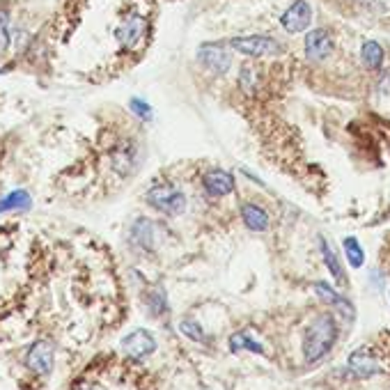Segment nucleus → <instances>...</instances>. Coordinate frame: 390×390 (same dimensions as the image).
Wrapping results in <instances>:
<instances>
[{"mask_svg": "<svg viewBox=\"0 0 390 390\" xmlns=\"http://www.w3.org/2000/svg\"><path fill=\"white\" fill-rule=\"evenodd\" d=\"M198 56H200V62L205 65L209 72H214L216 76H221L225 74L230 69V53L223 49L221 44H202L200 46V51H198Z\"/></svg>", "mask_w": 390, "mask_h": 390, "instance_id": "nucleus-10", "label": "nucleus"}, {"mask_svg": "<svg viewBox=\"0 0 390 390\" xmlns=\"http://www.w3.org/2000/svg\"><path fill=\"white\" fill-rule=\"evenodd\" d=\"M147 35V21L140 17V14H131V17L124 19L115 30V37L124 49H136L140 42Z\"/></svg>", "mask_w": 390, "mask_h": 390, "instance_id": "nucleus-5", "label": "nucleus"}, {"mask_svg": "<svg viewBox=\"0 0 390 390\" xmlns=\"http://www.w3.org/2000/svg\"><path fill=\"white\" fill-rule=\"evenodd\" d=\"M315 290H317V294L322 296L324 301H329L331 306H333L335 310H340L345 317H354V308H351V303H349L347 299H342V296H340L338 292H335L333 287H329L326 283H317Z\"/></svg>", "mask_w": 390, "mask_h": 390, "instance_id": "nucleus-15", "label": "nucleus"}, {"mask_svg": "<svg viewBox=\"0 0 390 390\" xmlns=\"http://www.w3.org/2000/svg\"><path fill=\"white\" fill-rule=\"evenodd\" d=\"M232 349H234V351H239V349H251V351H257V354H260L262 345H257V342L248 338L246 333H237V335H232Z\"/></svg>", "mask_w": 390, "mask_h": 390, "instance_id": "nucleus-20", "label": "nucleus"}, {"mask_svg": "<svg viewBox=\"0 0 390 390\" xmlns=\"http://www.w3.org/2000/svg\"><path fill=\"white\" fill-rule=\"evenodd\" d=\"M230 46L234 51H239L241 56L248 58H267V56H278L283 51L273 37L267 35H248V37H234L230 39Z\"/></svg>", "mask_w": 390, "mask_h": 390, "instance_id": "nucleus-4", "label": "nucleus"}, {"mask_svg": "<svg viewBox=\"0 0 390 390\" xmlns=\"http://www.w3.org/2000/svg\"><path fill=\"white\" fill-rule=\"evenodd\" d=\"M349 368L358 379L390 374V333L381 335L374 347H361L349 356Z\"/></svg>", "mask_w": 390, "mask_h": 390, "instance_id": "nucleus-2", "label": "nucleus"}, {"mask_svg": "<svg viewBox=\"0 0 390 390\" xmlns=\"http://www.w3.org/2000/svg\"><path fill=\"white\" fill-rule=\"evenodd\" d=\"M30 207H33V195L23 189H17V191H12L0 198V214L26 212V209H30Z\"/></svg>", "mask_w": 390, "mask_h": 390, "instance_id": "nucleus-13", "label": "nucleus"}, {"mask_svg": "<svg viewBox=\"0 0 390 390\" xmlns=\"http://www.w3.org/2000/svg\"><path fill=\"white\" fill-rule=\"evenodd\" d=\"M156 349V340L152 333H147L145 329H138L134 333H129L127 338L122 340V351L127 354L131 361H143Z\"/></svg>", "mask_w": 390, "mask_h": 390, "instance_id": "nucleus-7", "label": "nucleus"}, {"mask_svg": "<svg viewBox=\"0 0 390 390\" xmlns=\"http://www.w3.org/2000/svg\"><path fill=\"white\" fill-rule=\"evenodd\" d=\"M179 331H182L186 338H191L193 342H202V340H205V333H202L200 326L195 324V322H191V319H189V322L179 324Z\"/></svg>", "mask_w": 390, "mask_h": 390, "instance_id": "nucleus-23", "label": "nucleus"}, {"mask_svg": "<svg viewBox=\"0 0 390 390\" xmlns=\"http://www.w3.org/2000/svg\"><path fill=\"white\" fill-rule=\"evenodd\" d=\"M129 108H131V113H134L136 117H140V120H145V122L152 120V106L147 104V101L134 97L129 101Z\"/></svg>", "mask_w": 390, "mask_h": 390, "instance_id": "nucleus-21", "label": "nucleus"}, {"mask_svg": "<svg viewBox=\"0 0 390 390\" xmlns=\"http://www.w3.org/2000/svg\"><path fill=\"white\" fill-rule=\"evenodd\" d=\"M379 90H381V92H386V90H390V74H386V76H384V81H381V85H379Z\"/></svg>", "mask_w": 390, "mask_h": 390, "instance_id": "nucleus-24", "label": "nucleus"}, {"mask_svg": "<svg viewBox=\"0 0 390 390\" xmlns=\"http://www.w3.org/2000/svg\"><path fill=\"white\" fill-rule=\"evenodd\" d=\"M202 184H205V191L209 195H214V198H225V195H230L234 191V177L228 173V170H209L202 179Z\"/></svg>", "mask_w": 390, "mask_h": 390, "instance_id": "nucleus-11", "label": "nucleus"}, {"mask_svg": "<svg viewBox=\"0 0 390 390\" xmlns=\"http://www.w3.org/2000/svg\"><path fill=\"white\" fill-rule=\"evenodd\" d=\"M12 44V17L5 7H0V51L10 49Z\"/></svg>", "mask_w": 390, "mask_h": 390, "instance_id": "nucleus-19", "label": "nucleus"}, {"mask_svg": "<svg viewBox=\"0 0 390 390\" xmlns=\"http://www.w3.org/2000/svg\"><path fill=\"white\" fill-rule=\"evenodd\" d=\"M131 239H134L136 246L150 251V248L154 246V225H152V221H147V218H138V221L131 225Z\"/></svg>", "mask_w": 390, "mask_h": 390, "instance_id": "nucleus-14", "label": "nucleus"}, {"mask_svg": "<svg viewBox=\"0 0 390 390\" xmlns=\"http://www.w3.org/2000/svg\"><path fill=\"white\" fill-rule=\"evenodd\" d=\"M166 308H168L166 296H163L161 290H154V292L150 294V310H152V315H154V317H161L163 312H166Z\"/></svg>", "mask_w": 390, "mask_h": 390, "instance_id": "nucleus-22", "label": "nucleus"}, {"mask_svg": "<svg viewBox=\"0 0 390 390\" xmlns=\"http://www.w3.org/2000/svg\"><path fill=\"white\" fill-rule=\"evenodd\" d=\"M322 255H324V262H326V267H329V271H331L333 280H335V283H338V285L345 287V285H347L345 271H342V267H340L338 255H335V253L331 251V248H329V244H326V241H322Z\"/></svg>", "mask_w": 390, "mask_h": 390, "instance_id": "nucleus-17", "label": "nucleus"}, {"mask_svg": "<svg viewBox=\"0 0 390 390\" xmlns=\"http://www.w3.org/2000/svg\"><path fill=\"white\" fill-rule=\"evenodd\" d=\"M361 58H363V65L368 69H379L381 65H384V49H381L379 42H365L363 49H361Z\"/></svg>", "mask_w": 390, "mask_h": 390, "instance_id": "nucleus-16", "label": "nucleus"}, {"mask_svg": "<svg viewBox=\"0 0 390 390\" xmlns=\"http://www.w3.org/2000/svg\"><path fill=\"white\" fill-rule=\"evenodd\" d=\"M53 358H56V349H53L51 342L37 340L33 347L28 349L26 354V365L39 377H46L53 370Z\"/></svg>", "mask_w": 390, "mask_h": 390, "instance_id": "nucleus-6", "label": "nucleus"}, {"mask_svg": "<svg viewBox=\"0 0 390 390\" xmlns=\"http://www.w3.org/2000/svg\"><path fill=\"white\" fill-rule=\"evenodd\" d=\"M147 202L156 209V212L166 214V216H179L186 212V195L177 189L173 184H159V186H152L150 191H147Z\"/></svg>", "mask_w": 390, "mask_h": 390, "instance_id": "nucleus-3", "label": "nucleus"}, {"mask_svg": "<svg viewBox=\"0 0 390 390\" xmlns=\"http://www.w3.org/2000/svg\"><path fill=\"white\" fill-rule=\"evenodd\" d=\"M241 218H244L246 228L253 230V232H264L269 228V214L264 212L262 207L253 205V202L241 205Z\"/></svg>", "mask_w": 390, "mask_h": 390, "instance_id": "nucleus-12", "label": "nucleus"}, {"mask_svg": "<svg viewBox=\"0 0 390 390\" xmlns=\"http://www.w3.org/2000/svg\"><path fill=\"white\" fill-rule=\"evenodd\" d=\"M306 56L310 60H326L333 51V35L326 28H315L306 35Z\"/></svg>", "mask_w": 390, "mask_h": 390, "instance_id": "nucleus-8", "label": "nucleus"}, {"mask_svg": "<svg viewBox=\"0 0 390 390\" xmlns=\"http://www.w3.org/2000/svg\"><path fill=\"white\" fill-rule=\"evenodd\" d=\"M335 338H338L335 317L329 312L317 315L303 333V356H306V361L317 363L319 358H324L333 349Z\"/></svg>", "mask_w": 390, "mask_h": 390, "instance_id": "nucleus-1", "label": "nucleus"}, {"mask_svg": "<svg viewBox=\"0 0 390 390\" xmlns=\"http://www.w3.org/2000/svg\"><path fill=\"white\" fill-rule=\"evenodd\" d=\"M342 248H345V255H347V260H349L351 267H354V269L363 267V262H365V253H363L361 244H358V239L347 237L345 241H342Z\"/></svg>", "mask_w": 390, "mask_h": 390, "instance_id": "nucleus-18", "label": "nucleus"}, {"mask_svg": "<svg viewBox=\"0 0 390 390\" xmlns=\"http://www.w3.org/2000/svg\"><path fill=\"white\" fill-rule=\"evenodd\" d=\"M310 21H312V10L306 0H296L294 5L287 7V12L283 14V19H280L283 28L292 35L303 33V30L310 26Z\"/></svg>", "mask_w": 390, "mask_h": 390, "instance_id": "nucleus-9", "label": "nucleus"}]
</instances>
